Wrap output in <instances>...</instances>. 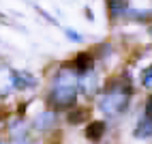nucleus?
<instances>
[{
    "instance_id": "1",
    "label": "nucleus",
    "mask_w": 152,
    "mask_h": 144,
    "mask_svg": "<svg viewBox=\"0 0 152 144\" xmlns=\"http://www.w3.org/2000/svg\"><path fill=\"white\" fill-rule=\"evenodd\" d=\"M79 88V78L75 75L73 69H60L52 78V86H49V103L54 108H69L75 103Z\"/></svg>"
},
{
    "instance_id": "2",
    "label": "nucleus",
    "mask_w": 152,
    "mask_h": 144,
    "mask_svg": "<svg viewBox=\"0 0 152 144\" xmlns=\"http://www.w3.org/2000/svg\"><path fill=\"white\" fill-rule=\"evenodd\" d=\"M126 103H129V88L122 90L120 86H109L105 90V95L101 97L99 108L103 110L105 114H118V112L124 110Z\"/></svg>"
},
{
    "instance_id": "3",
    "label": "nucleus",
    "mask_w": 152,
    "mask_h": 144,
    "mask_svg": "<svg viewBox=\"0 0 152 144\" xmlns=\"http://www.w3.org/2000/svg\"><path fill=\"white\" fill-rule=\"evenodd\" d=\"M11 86L17 90H26V88H34L37 86V78L28 71H11Z\"/></svg>"
},
{
    "instance_id": "4",
    "label": "nucleus",
    "mask_w": 152,
    "mask_h": 144,
    "mask_svg": "<svg viewBox=\"0 0 152 144\" xmlns=\"http://www.w3.org/2000/svg\"><path fill=\"white\" fill-rule=\"evenodd\" d=\"M71 65H73V71H84V73H88V71H92L94 58L88 52H79L73 60H71Z\"/></svg>"
},
{
    "instance_id": "5",
    "label": "nucleus",
    "mask_w": 152,
    "mask_h": 144,
    "mask_svg": "<svg viewBox=\"0 0 152 144\" xmlns=\"http://www.w3.org/2000/svg\"><path fill=\"white\" fill-rule=\"evenodd\" d=\"M56 125V112H43V114H39L34 118V129L37 131H49V129H54Z\"/></svg>"
},
{
    "instance_id": "6",
    "label": "nucleus",
    "mask_w": 152,
    "mask_h": 144,
    "mask_svg": "<svg viewBox=\"0 0 152 144\" xmlns=\"http://www.w3.org/2000/svg\"><path fill=\"white\" fill-rule=\"evenodd\" d=\"M79 86H82V90L86 92L88 97H92L94 95V90L99 88V78L94 71H88V73L84 75V80H79Z\"/></svg>"
},
{
    "instance_id": "7",
    "label": "nucleus",
    "mask_w": 152,
    "mask_h": 144,
    "mask_svg": "<svg viewBox=\"0 0 152 144\" xmlns=\"http://www.w3.org/2000/svg\"><path fill=\"white\" fill-rule=\"evenodd\" d=\"M103 133H105V123H103V120H92V123H88V127H86V138H88V140L99 142L101 138H103Z\"/></svg>"
},
{
    "instance_id": "8",
    "label": "nucleus",
    "mask_w": 152,
    "mask_h": 144,
    "mask_svg": "<svg viewBox=\"0 0 152 144\" xmlns=\"http://www.w3.org/2000/svg\"><path fill=\"white\" fill-rule=\"evenodd\" d=\"M86 116H90L88 108H75V110H71V112H69L66 120H69V123H73V125H77V123L86 120Z\"/></svg>"
},
{
    "instance_id": "9",
    "label": "nucleus",
    "mask_w": 152,
    "mask_h": 144,
    "mask_svg": "<svg viewBox=\"0 0 152 144\" xmlns=\"http://www.w3.org/2000/svg\"><path fill=\"white\" fill-rule=\"evenodd\" d=\"M124 9H126V0H109V13H111V17L124 13Z\"/></svg>"
},
{
    "instance_id": "10",
    "label": "nucleus",
    "mask_w": 152,
    "mask_h": 144,
    "mask_svg": "<svg viewBox=\"0 0 152 144\" xmlns=\"http://www.w3.org/2000/svg\"><path fill=\"white\" fill-rule=\"evenodd\" d=\"M150 133H152V123H150V118H146L141 125H137L135 136H137V138H146V136H150Z\"/></svg>"
},
{
    "instance_id": "11",
    "label": "nucleus",
    "mask_w": 152,
    "mask_h": 144,
    "mask_svg": "<svg viewBox=\"0 0 152 144\" xmlns=\"http://www.w3.org/2000/svg\"><path fill=\"white\" fill-rule=\"evenodd\" d=\"M64 35H66L71 41H75V43H82V41H84V37H82V35H77L75 30H71V28H66V30H64Z\"/></svg>"
},
{
    "instance_id": "12",
    "label": "nucleus",
    "mask_w": 152,
    "mask_h": 144,
    "mask_svg": "<svg viewBox=\"0 0 152 144\" xmlns=\"http://www.w3.org/2000/svg\"><path fill=\"white\" fill-rule=\"evenodd\" d=\"M144 84H146V86H150V84H152V71H150V73L144 78Z\"/></svg>"
},
{
    "instance_id": "13",
    "label": "nucleus",
    "mask_w": 152,
    "mask_h": 144,
    "mask_svg": "<svg viewBox=\"0 0 152 144\" xmlns=\"http://www.w3.org/2000/svg\"><path fill=\"white\" fill-rule=\"evenodd\" d=\"M0 144H2V140H0Z\"/></svg>"
}]
</instances>
